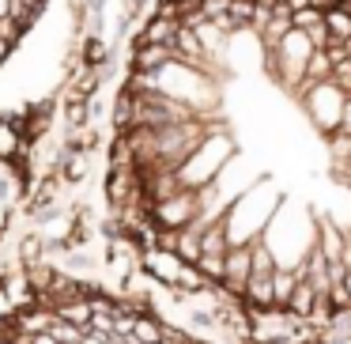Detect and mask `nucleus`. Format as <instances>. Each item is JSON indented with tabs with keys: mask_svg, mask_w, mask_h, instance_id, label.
<instances>
[{
	"mask_svg": "<svg viewBox=\"0 0 351 344\" xmlns=\"http://www.w3.org/2000/svg\"><path fill=\"white\" fill-rule=\"evenodd\" d=\"M317 288H313V280H298V288H295V295H291V306H287V314H295V318H302V321H310L313 314H317Z\"/></svg>",
	"mask_w": 351,
	"mask_h": 344,
	"instance_id": "39448f33",
	"label": "nucleus"
},
{
	"mask_svg": "<svg viewBox=\"0 0 351 344\" xmlns=\"http://www.w3.org/2000/svg\"><path fill=\"white\" fill-rule=\"evenodd\" d=\"M182 27H185V23H178V19L159 16V12H155V16L144 23V31H140L136 42H162V46H174V42H178V31H182Z\"/></svg>",
	"mask_w": 351,
	"mask_h": 344,
	"instance_id": "20e7f679",
	"label": "nucleus"
},
{
	"mask_svg": "<svg viewBox=\"0 0 351 344\" xmlns=\"http://www.w3.org/2000/svg\"><path fill=\"white\" fill-rule=\"evenodd\" d=\"M174 61V46H162V42H136L132 46V69L140 72H159Z\"/></svg>",
	"mask_w": 351,
	"mask_h": 344,
	"instance_id": "7ed1b4c3",
	"label": "nucleus"
},
{
	"mask_svg": "<svg viewBox=\"0 0 351 344\" xmlns=\"http://www.w3.org/2000/svg\"><path fill=\"white\" fill-rule=\"evenodd\" d=\"M19 42H12V38H0V61H8L12 57V49H16Z\"/></svg>",
	"mask_w": 351,
	"mask_h": 344,
	"instance_id": "9d476101",
	"label": "nucleus"
},
{
	"mask_svg": "<svg viewBox=\"0 0 351 344\" xmlns=\"http://www.w3.org/2000/svg\"><path fill=\"white\" fill-rule=\"evenodd\" d=\"M200 208H204L200 205V190H182L178 197L152 205V223L155 227H167V231H182L200 216Z\"/></svg>",
	"mask_w": 351,
	"mask_h": 344,
	"instance_id": "f257e3e1",
	"label": "nucleus"
},
{
	"mask_svg": "<svg viewBox=\"0 0 351 344\" xmlns=\"http://www.w3.org/2000/svg\"><path fill=\"white\" fill-rule=\"evenodd\" d=\"M185 265H189V261H182L174 250H159V246H152V250H140V268H144V276L167 284V288H178V284H182Z\"/></svg>",
	"mask_w": 351,
	"mask_h": 344,
	"instance_id": "f03ea898",
	"label": "nucleus"
},
{
	"mask_svg": "<svg viewBox=\"0 0 351 344\" xmlns=\"http://www.w3.org/2000/svg\"><path fill=\"white\" fill-rule=\"evenodd\" d=\"M291 27H295V31H317V27H325V12L321 8H298L295 16H291Z\"/></svg>",
	"mask_w": 351,
	"mask_h": 344,
	"instance_id": "6e6552de",
	"label": "nucleus"
},
{
	"mask_svg": "<svg viewBox=\"0 0 351 344\" xmlns=\"http://www.w3.org/2000/svg\"><path fill=\"white\" fill-rule=\"evenodd\" d=\"M0 341H12V314H0Z\"/></svg>",
	"mask_w": 351,
	"mask_h": 344,
	"instance_id": "1a4fd4ad",
	"label": "nucleus"
},
{
	"mask_svg": "<svg viewBox=\"0 0 351 344\" xmlns=\"http://www.w3.org/2000/svg\"><path fill=\"white\" fill-rule=\"evenodd\" d=\"M80 344H106V333H95V329H87Z\"/></svg>",
	"mask_w": 351,
	"mask_h": 344,
	"instance_id": "9b49d317",
	"label": "nucleus"
},
{
	"mask_svg": "<svg viewBox=\"0 0 351 344\" xmlns=\"http://www.w3.org/2000/svg\"><path fill=\"white\" fill-rule=\"evenodd\" d=\"M343 288H348V291H351V268H348V280H343Z\"/></svg>",
	"mask_w": 351,
	"mask_h": 344,
	"instance_id": "f8f14e48",
	"label": "nucleus"
},
{
	"mask_svg": "<svg viewBox=\"0 0 351 344\" xmlns=\"http://www.w3.org/2000/svg\"><path fill=\"white\" fill-rule=\"evenodd\" d=\"M106 57H110L106 42H102V38H95V34L84 42V49H80V61H84L87 69H99V65H106Z\"/></svg>",
	"mask_w": 351,
	"mask_h": 344,
	"instance_id": "0eeeda50",
	"label": "nucleus"
},
{
	"mask_svg": "<svg viewBox=\"0 0 351 344\" xmlns=\"http://www.w3.org/2000/svg\"><path fill=\"white\" fill-rule=\"evenodd\" d=\"M57 170H61V182L64 185H80L87 178V155H61V163H57Z\"/></svg>",
	"mask_w": 351,
	"mask_h": 344,
	"instance_id": "423d86ee",
	"label": "nucleus"
}]
</instances>
